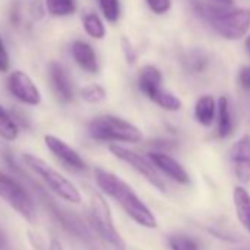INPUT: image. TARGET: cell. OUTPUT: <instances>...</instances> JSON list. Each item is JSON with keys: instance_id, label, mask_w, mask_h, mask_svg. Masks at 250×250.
Here are the masks:
<instances>
[{"instance_id": "cell-1", "label": "cell", "mask_w": 250, "mask_h": 250, "mask_svg": "<svg viewBox=\"0 0 250 250\" xmlns=\"http://www.w3.org/2000/svg\"><path fill=\"white\" fill-rule=\"evenodd\" d=\"M94 178H96L97 186L102 188V191L110 196L113 200H116L122 206V209L137 224L146 228H156L155 215L124 180H121L115 174L104 171L102 168L94 169Z\"/></svg>"}, {"instance_id": "cell-2", "label": "cell", "mask_w": 250, "mask_h": 250, "mask_svg": "<svg viewBox=\"0 0 250 250\" xmlns=\"http://www.w3.org/2000/svg\"><path fill=\"white\" fill-rule=\"evenodd\" d=\"M194 12L227 40L241 39L250 28V9L228 11L221 5H210L202 0L191 2Z\"/></svg>"}, {"instance_id": "cell-3", "label": "cell", "mask_w": 250, "mask_h": 250, "mask_svg": "<svg viewBox=\"0 0 250 250\" xmlns=\"http://www.w3.org/2000/svg\"><path fill=\"white\" fill-rule=\"evenodd\" d=\"M88 133L94 140L100 142L139 143L143 139L142 131L134 124L112 115L94 118L88 125Z\"/></svg>"}, {"instance_id": "cell-4", "label": "cell", "mask_w": 250, "mask_h": 250, "mask_svg": "<svg viewBox=\"0 0 250 250\" xmlns=\"http://www.w3.org/2000/svg\"><path fill=\"white\" fill-rule=\"evenodd\" d=\"M24 162L30 169H33L39 177L43 178V181L62 199L71 203H80L81 202V194L78 188L63 175H61L58 171H55L52 167H49L44 161L40 158H36L30 153L24 155Z\"/></svg>"}, {"instance_id": "cell-5", "label": "cell", "mask_w": 250, "mask_h": 250, "mask_svg": "<svg viewBox=\"0 0 250 250\" xmlns=\"http://www.w3.org/2000/svg\"><path fill=\"white\" fill-rule=\"evenodd\" d=\"M91 222L97 234L104 241H107L109 244L115 247L124 249V240L115 229L109 206L104 202V199L99 194L93 196V200H91Z\"/></svg>"}, {"instance_id": "cell-6", "label": "cell", "mask_w": 250, "mask_h": 250, "mask_svg": "<svg viewBox=\"0 0 250 250\" xmlns=\"http://www.w3.org/2000/svg\"><path fill=\"white\" fill-rule=\"evenodd\" d=\"M0 197L27 221L34 219V203L28 193L11 177L0 172Z\"/></svg>"}, {"instance_id": "cell-7", "label": "cell", "mask_w": 250, "mask_h": 250, "mask_svg": "<svg viewBox=\"0 0 250 250\" xmlns=\"http://www.w3.org/2000/svg\"><path fill=\"white\" fill-rule=\"evenodd\" d=\"M109 150L112 152V155H115L118 159L127 162L128 165H131L136 171H139L153 187H156L161 191H165V184L162 181V178L159 177V174L156 172V168L152 162H149L147 159H145L143 156L137 155L136 152H131L125 147L112 145L109 147Z\"/></svg>"}, {"instance_id": "cell-8", "label": "cell", "mask_w": 250, "mask_h": 250, "mask_svg": "<svg viewBox=\"0 0 250 250\" xmlns=\"http://www.w3.org/2000/svg\"><path fill=\"white\" fill-rule=\"evenodd\" d=\"M9 91L22 103L37 106L42 103V94L33 80L22 71H14L8 80Z\"/></svg>"}, {"instance_id": "cell-9", "label": "cell", "mask_w": 250, "mask_h": 250, "mask_svg": "<svg viewBox=\"0 0 250 250\" xmlns=\"http://www.w3.org/2000/svg\"><path fill=\"white\" fill-rule=\"evenodd\" d=\"M231 161L235 178L241 184L250 183V136H243L231 150Z\"/></svg>"}, {"instance_id": "cell-10", "label": "cell", "mask_w": 250, "mask_h": 250, "mask_svg": "<svg viewBox=\"0 0 250 250\" xmlns=\"http://www.w3.org/2000/svg\"><path fill=\"white\" fill-rule=\"evenodd\" d=\"M149 159L159 171H162L171 180H174L180 184L190 183V177H188L187 171L169 155H165L161 152H152V153H149Z\"/></svg>"}, {"instance_id": "cell-11", "label": "cell", "mask_w": 250, "mask_h": 250, "mask_svg": "<svg viewBox=\"0 0 250 250\" xmlns=\"http://www.w3.org/2000/svg\"><path fill=\"white\" fill-rule=\"evenodd\" d=\"M44 143L49 147V150L58 159H61L65 165H68L74 169H85V164L81 159V156L71 146H68L63 140H61L55 136H46Z\"/></svg>"}, {"instance_id": "cell-12", "label": "cell", "mask_w": 250, "mask_h": 250, "mask_svg": "<svg viewBox=\"0 0 250 250\" xmlns=\"http://www.w3.org/2000/svg\"><path fill=\"white\" fill-rule=\"evenodd\" d=\"M49 74L50 80L53 83V88L58 93L59 99L63 102H71L72 100V84L71 80L63 69V66L58 62H52L49 66Z\"/></svg>"}, {"instance_id": "cell-13", "label": "cell", "mask_w": 250, "mask_h": 250, "mask_svg": "<svg viewBox=\"0 0 250 250\" xmlns=\"http://www.w3.org/2000/svg\"><path fill=\"white\" fill-rule=\"evenodd\" d=\"M72 56L75 59V62L87 72L90 74H96L99 69L97 65V58L96 53L93 50V47L85 43V42H75L72 44Z\"/></svg>"}, {"instance_id": "cell-14", "label": "cell", "mask_w": 250, "mask_h": 250, "mask_svg": "<svg viewBox=\"0 0 250 250\" xmlns=\"http://www.w3.org/2000/svg\"><path fill=\"white\" fill-rule=\"evenodd\" d=\"M161 83H162V74L156 66L146 65L145 68H142L139 75V87L149 99H152L153 94L161 88Z\"/></svg>"}, {"instance_id": "cell-15", "label": "cell", "mask_w": 250, "mask_h": 250, "mask_svg": "<svg viewBox=\"0 0 250 250\" xmlns=\"http://www.w3.org/2000/svg\"><path fill=\"white\" fill-rule=\"evenodd\" d=\"M53 210H55V213H56V216L59 218V221L62 222V225L66 228V229H69L71 232H74L77 237H80L81 240H84V241H87L88 244H91V235H90V232L87 231V228L83 225V222L75 216V215H71V213H68V212H62L59 208H56V206H53Z\"/></svg>"}, {"instance_id": "cell-16", "label": "cell", "mask_w": 250, "mask_h": 250, "mask_svg": "<svg viewBox=\"0 0 250 250\" xmlns=\"http://www.w3.org/2000/svg\"><path fill=\"white\" fill-rule=\"evenodd\" d=\"M216 113V103L212 96H202L194 107V116L199 124H202L203 127H209L212 125Z\"/></svg>"}, {"instance_id": "cell-17", "label": "cell", "mask_w": 250, "mask_h": 250, "mask_svg": "<svg viewBox=\"0 0 250 250\" xmlns=\"http://www.w3.org/2000/svg\"><path fill=\"white\" fill-rule=\"evenodd\" d=\"M234 205L238 221L243 227L250 231V196L246 188L235 187L234 188Z\"/></svg>"}, {"instance_id": "cell-18", "label": "cell", "mask_w": 250, "mask_h": 250, "mask_svg": "<svg viewBox=\"0 0 250 250\" xmlns=\"http://www.w3.org/2000/svg\"><path fill=\"white\" fill-rule=\"evenodd\" d=\"M218 136L221 139H225L231 134L232 130V119H231V113H229V104L225 96L219 97L218 104Z\"/></svg>"}, {"instance_id": "cell-19", "label": "cell", "mask_w": 250, "mask_h": 250, "mask_svg": "<svg viewBox=\"0 0 250 250\" xmlns=\"http://www.w3.org/2000/svg\"><path fill=\"white\" fill-rule=\"evenodd\" d=\"M0 137L8 142H14L18 137V124L3 106H0Z\"/></svg>"}, {"instance_id": "cell-20", "label": "cell", "mask_w": 250, "mask_h": 250, "mask_svg": "<svg viewBox=\"0 0 250 250\" xmlns=\"http://www.w3.org/2000/svg\"><path fill=\"white\" fill-rule=\"evenodd\" d=\"M150 100H153V102H155L156 104H159L162 109L171 110V112H175V110H178V109L181 107V100H180L177 96H174L172 93L165 91V90H162V88H159V90L153 94V97H152Z\"/></svg>"}, {"instance_id": "cell-21", "label": "cell", "mask_w": 250, "mask_h": 250, "mask_svg": "<svg viewBox=\"0 0 250 250\" xmlns=\"http://www.w3.org/2000/svg\"><path fill=\"white\" fill-rule=\"evenodd\" d=\"M83 24H84V30L85 33L93 37V39H97V40H102L106 34V28L102 22V20L96 15V14H88L84 17L83 20Z\"/></svg>"}, {"instance_id": "cell-22", "label": "cell", "mask_w": 250, "mask_h": 250, "mask_svg": "<svg viewBox=\"0 0 250 250\" xmlns=\"http://www.w3.org/2000/svg\"><path fill=\"white\" fill-rule=\"evenodd\" d=\"M46 6L55 17H68L75 12L74 0H46Z\"/></svg>"}, {"instance_id": "cell-23", "label": "cell", "mask_w": 250, "mask_h": 250, "mask_svg": "<svg viewBox=\"0 0 250 250\" xmlns=\"http://www.w3.org/2000/svg\"><path fill=\"white\" fill-rule=\"evenodd\" d=\"M100 9L109 22H116L121 15L119 0H99Z\"/></svg>"}, {"instance_id": "cell-24", "label": "cell", "mask_w": 250, "mask_h": 250, "mask_svg": "<svg viewBox=\"0 0 250 250\" xmlns=\"http://www.w3.org/2000/svg\"><path fill=\"white\" fill-rule=\"evenodd\" d=\"M81 96L87 103H100L106 99V91L97 84H91L81 90Z\"/></svg>"}, {"instance_id": "cell-25", "label": "cell", "mask_w": 250, "mask_h": 250, "mask_svg": "<svg viewBox=\"0 0 250 250\" xmlns=\"http://www.w3.org/2000/svg\"><path fill=\"white\" fill-rule=\"evenodd\" d=\"M169 246L172 250H199L197 243L183 234H175L169 238Z\"/></svg>"}, {"instance_id": "cell-26", "label": "cell", "mask_w": 250, "mask_h": 250, "mask_svg": "<svg viewBox=\"0 0 250 250\" xmlns=\"http://www.w3.org/2000/svg\"><path fill=\"white\" fill-rule=\"evenodd\" d=\"M186 65L190 71L193 72H200L205 69V66L208 65V58L202 53V52H193L188 55Z\"/></svg>"}, {"instance_id": "cell-27", "label": "cell", "mask_w": 250, "mask_h": 250, "mask_svg": "<svg viewBox=\"0 0 250 250\" xmlns=\"http://www.w3.org/2000/svg\"><path fill=\"white\" fill-rule=\"evenodd\" d=\"M149 8L152 12L158 14V15H164L171 9L172 0H146Z\"/></svg>"}, {"instance_id": "cell-28", "label": "cell", "mask_w": 250, "mask_h": 250, "mask_svg": "<svg viewBox=\"0 0 250 250\" xmlns=\"http://www.w3.org/2000/svg\"><path fill=\"white\" fill-rule=\"evenodd\" d=\"M238 83L244 90L250 91V66L249 65L240 68V71H238Z\"/></svg>"}, {"instance_id": "cell-29", "label": "cell", "mask_w": 250, "mask_h": 250, "mask_svg": "<svg viewBox=\"0 0 250 250\" xmlns=\"http://www.w3.org/2000/svg\"><path fill=\"white\" fill-rule=\"evenodd\" d=\"M9 55L6 52V47H5V43L0 37V72H6L9 69Z\"/></svg>"}, {"instance_id": "cell-30", "label": "cell", "mask_w": 250, "mask_h": 250, "mask_svg": "<svg viewBox=\"0 0 250 250\" xmlns=\"http://www.w3.org/2000/svg\"><path fill=\"white\" fill-rule=\"evenodd\" d=\"M0 250H9V243H8V237L5 234V231L0 228Z\"/></svg>"}, {"instance_id": "cell-31", "label": "cell", "mask_w": 250, "mask_h": 250, "mask_svg": "<svg viewBox=\"0 0 250 250\" xmlns=\"http://www.w3.org/2000/svg\"><path fill=\"white\" fill-rule=\"evenodd\" d=\"M213 2L216 3V5H221V6H231L232 3H234V0H213Z\"/></svg>"}, {"instance_id": "cell-32", "label": "cell", "mask_w": 250, "mask_h": 250, "mask_svg": "<svg viewBox=\"0 0 250 250\" xmlns=\"http://www.w3.org/2000/svg\"><path fill=\"white\" fill-rule=\"evenodd\" d=\"M49 250H62V246L56 241V240H53L52 241V244H50V249Z\"/></svg>"}, {"instance_id": "cell-33", "label": "cell", "mask_w": 250, "mask_h": 250, "mask_svg": "<svg viewBox=\"0 0 250 250\" xmlns=\"http://www.w3.org/2000/svg\"><path fill=\"white\" fill-rule=\"evenodd\" d=\"M244 46H246V50H247V53L250 55V36L246 39V43H244Z\"/></svg>"}, {"instance_id": "cell-34", "label": "cell", "mask_w": 250, "mask_h": 250, "mask_svg": "<svg viewBox=\"0 0 250 250\" xmlns=\"http://www.w3.org/2000/svg\"><path fill=\"white\" fill-rule=\"evenodd\" d=\"M119 250H122V249H119Z\"/></svg>"}]
</instances>
